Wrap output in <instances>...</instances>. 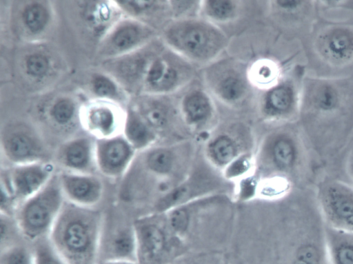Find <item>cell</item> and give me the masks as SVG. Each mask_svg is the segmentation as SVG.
Wrapping results in <instances>:
<instances>
[{
  "label": "cell",
  "instance_id": "6da1fadb",
  "mask_svg": "<svg viewBox=\"0 0 353 264\" xmlns=\"http://www.w3.org/2000/svg\"><path fill=\"white\" fill-rule=\"evenodd\" d=\"M297 122L321 172L341 165L353 142V75L305 74Z\"/></svg>",
  "mask_w": 353,
  "mask_h": 264
},
{
  "label": "cell",
  "instance_id": "7a4b0ae2",
  "mask_svg": "<svg viewBox=\"0 0 353 264\" xmlns=\"http://www.w3.org/2000/svg\"><path fill=\"white\" fill-rule=\"evenodd\" d=\"M305 74L322 77L353 75V19L314 23L303 46Z\"/></svg>",
  "mask_w": 353,
  "mask_h": 264
},
{
  "label": "cell",
  "instance_id": "3957f363",
  "mask_svg": "<svg viewBox=\"0 0 353 264\" xmlns=\"http://www.w3.org/2000/svg\"><path fill=\"white\" fill-rule=\"evenodd\" d=\"M102 231L101 212L65 200L48 241L67 264H98Z\"/></svg>",
  "mask_w": 353,
  "mask_h": 264
},
{
  "label": "cell",
  "instance_id": "277c9868",
  "mask_svg": "<svg viewBox=\"0 0 353 264\" xmlns=\"http://www.w3.org/2000/svg\"><path fill=\"white\" fill-rule=\"evenodd\" d=\"M161 41L200 70L225 54L231 38L224 30L199 17L172 20L161 30Z\"/></svg>",
  "mask_w": 353,
  "mask_h": 264
},
{
  "label": "cell",
  "instance_id": "5b68a950",
  "mask_svg": "<svg viewBox=\"0 0 353 264\" xmlns=\"http://www.w3.org/2000/svg\"><path fill=\"white\" fill-rule=\"evenodd\" d=\"M248 63L234 56H222L200 69L199 76L205 87L220 105L242 112L254 110L257 91L248 76Z\"/></svg>",
  "mask_w": 353,
  "mask_h": 264
},
{
  "label": "cell",
  "instance_id": "8992f818",
  "mask_svg": "<svg viewBox=\"0 0 353 264\" xmlns=\"http://www.w3.org/2000/svg\"><path fill=\"white\" fill-rule=\"evenodd\" d=\"M304 66L288 70L273 85L256 94L254 111L266 122L282 124L297 121Z\"/></svg>",
  "mask_w": 353,
  "mask_h": 264
},
{
  "label": "cell",
  "instance_id": "52a82bcc",
  "mask_svg": "<svg viewBox=\"0 0 353 264\" xmlns=\"http://www.w3.org/2000/svg\"><path fill=\"white\" fill-rule=\"evenodd\" d=\"M58 175L54 174L38 192L18 205L16 225L31 241L49 235L65 203Z\"/></svg>",
  "mask_w": 353,
  "mask_h": 264
},
{
  "label": "cell",
  "instance_id": "ba28073f",
  "mask_svg": "<svg viewBox=\"0 0 353 264\" xmlns=\"http://www.w3.org/2000/svg\"><path fill=\"white\" fill-rule=\"evenodd\" d=\"M314 190L325 225L353 232V185L330 173L321 172Z\"/></svg>",
  "mask_w": 353,
  "mask_h": 264
},
{
  "label": "cell",
  "instance_id": "9c48e42d",
  "mask_svg": "<svg viewBox=\"0 0 353 264\" xmlns=\"http://www.w3.org/2000/svg\"><path fill=\"white\" fill-rule=\"evenodd\" d=\"M265 14L274 29L303 46L319 19L316 0L265 1Z\"/></svg>",
  "mask_w": 353,
  "mask_h": 264
},
{
  "label": "cell",
  "instance_id": "30bf717a",
  "mask_svg": "<svg viewBox=\"0 0 353 264\" xmlns=\"http://www.w3.org/2000/svg\"><path fill=\"white\" fill-rule=\"evenodd\" d=\"M176 97L181 119L190 128H204L219 115L217 102L201 79L196 78L178 93Z\"/></svg>",
  "mask_w": 353,
  "mask_h": 264
},
{
  "label": "cell",
  "instance_id": "8fae6325",
  "mask_svg": "<svg viewBox=\"0 0 353 264\" xmlns=\"http://www.w3.org/2000/svg\"><path fill=\"white\" fill-rule=\"evenodd\" d=\"M54 175L50 164L41 161L15 165L3 178L18 202L41 190Z\"/></svg>",
  "mask_w": 353,
  "mask_h": 264
},
{
  "label": "cell",
  "instance_id": "7c38bea8",
  "mask_svg": "<svg viewBox=\"0 0 353 264\" xmlns=\"http://www.w3.org/2000/svg\"><path fill=\"white\" fill-rule=\"evenodd\" d=\"M134 148L126 139L113 137L100 141L95 149L97 169L110 179H118L128 171Z\"/></svg>",
  "mask_w": 353,
  "mask_h": 264
},
{
  "label": "cell",
  "instance_id": "4fadbf2b",
  "mask_svg": "<svg viewBox=\"0 0 353 264\" xmlns=\"http://www.w3.org/2000/svg\"><path fill=\"white\" fill-rule=\"evenodd\" d=\"M65 199L86 207H94L101 199L103 185L94 174L64 171L58 174Z\"/></svg>",
  "mask_w": 353,
  "mask_h": 264
},
{
  "label": "cell",
  "instance_id": "5bb4252c",
  "mask_svg": "<svg viewBox=\"0 0 353 264\" xmlns=\"http://www.w3.org/2000/svg\"><path fill=\"white\" fill-rule=\"evenodd\" d=\"M137 261L140 264H161L165 256V237L160 228L145 220H138L133 226Z\"/></svg>",
  "mask_w": 353,
  "mask_h": 264
},
{
  "label": "cell",
  "instance_id": "9a60e30c",
  "mask_svg": "<svg viewBox=\"0 0 353 264\" xmlns=\"http://www.w3.org/2000/svg\"><path fill=\"white\" fill-rule=\"evenodd\" d=\"M106 261H137L133 226L119 228L112 236L101 239L98 263Z\"/></svg>",
  "mask_w": 353,
  "mask_h": 264
},
{
  "label": "cell",
  "instance_id": "2e32d148",
  "mask_svg": "<svg viewBox=\"0 0 353 264\" xmlns=\"http://www.w3.org/2000/svg\"><path fill=\"white\" fill-rule=\"evenodd\" d=\"M59 161L68 172L94 174L97 169L95 153L89 141L80 139L66 145L61 152Z\"/></svg>",
  "mask_w": 353,
  "mask_h": 264
},
{
  "label": "cell",
  "instance_id": "e0dca14e",
  "mask_svg": "<svg viewBox=\"0 0 353 264\" xmlns=\"http://www.w3.org/2000/svg\"><path fill=\"white\" fill-rule=\"evenodd\" d=\"M143 118L153 130L165 128L176 120L182 121L179 112L176 94L154 95V98L144 107Z\"/></svg>",
  "mask_w": 353,
  "mask_h": 264
},
{
  "label": "cell",
  "instance_id": "ac0fdd59",
  "mask_svg": "<svg viewBox=\"0 0 353 264\" xmlns=\"http://www.w3.org/2000/svg\"><path fill=\"white\" fill-rule=\"evenodd\" d=\"M247 3L238 0H201V17L222 28L241 19Z\"/></svg>",
  "mask_w": 353,
  "mask_h": 264
},
{
  "label": "cell",
  "instance_id": "d6986e66",
  "mask_svg": "<svg viewBox=\"0 0 353 264\" xmlns=\"http://www.w3.org/2000/svg\"><path fill=\"white\" fill-rule=\"evenodd\" d=\"M3 145L9 160L15 165L40 161V145L26 133L19 132L9 134L4 140Z\"/></svg>",
  "mask_w": 353,
  "mask_h": 264
},
{
  "label": "cell",
  "instance_id": "ffe728a7",
  "mask_svg": "<svg viewBox=\"0 0 353 264\" xmlns=\"http://www.w3.org/2000/svg\"><path fill=\"white\" fill-rule=\"evenodd\" d=\"M325 239L329 264H353V232L325 225Z\"/></svg>",
  "mask_w": 353,
  "mask_h": 264
},
{
  "label": "cell",
  "instance_id": "44dd1931",
  "mask_svg": "<svg viewBox=\"0 0 353 264\" xmlns=\"http://www.w3.org/2000/svg\"><path fill=\"white\" fill-rule=\"evenodd\" d=\"M289 69L279 61L268 57L254 60L248 63V68L250 81L257 92L275 84Z\"/></svg>",
  "mask_w": 353,
  "mask_h": 264
},
{
  "label": "cell",
  "instance_id": "7402d4cb",
  "mask_svg": "<svg viewBox=\"0 0 353 264\" xmlns=\"http://www.w3.org/2000/svg\"><path fill=\"white\" fill-rule=\"evenodd\" d=\"M127 141L134 148H143L155 139V133L147 123L139 116L131 115L125 127Z\"/></svg>",
  "mask_w": 353,
  "mask_h": 264
},
{
  "label": "cell",
  "instance_id": "603a6c76",
  "mask_svg": "<svg viewBox=\"0 0 353 264\" xmlns=\"http://www.w3.org/2000/svg\"><path fill=\"white\" fill-rule=\"evenodd\" d=\"M208 150L212 157L220 164L232 161L237 154L234 140L228 134H221L210 141Z\"/></svg>",
  "mask_w": 353,
  "mask_h": 264
},
{
  "label": "cell",
  "instance_id": "cb8c5ba5",
  "mask_svg": "<svg viewBox=\"0 0 353 264\" xmlns=\"http://www.w3.org/2000/svg\"><path fill=\"white\" fill-rule=\"evenodd\" d=\"M153 31L148 28L130 25L119 29L114 34L113 43L119 49H126L149 38Z\"/></svg>",
  "mask_w": 353,
  "mask_h": 264
},
{
  "label": "cell",
  "instance_id": "d4e9b609",
  "mask_svg": "<svg viewBox=\"0 0 353 264\" xmlns=\"http://www.w3.org/2000/svg\"><path fill=\"white\" fill-rule=\"evenodd\" d=\"M172 20L201 17V0H168Z\"/></svg>",
  "mask_w": 353,
  "mask_h": 264
},
{
  "label": "cell",
  "instance_id": "484cf974",
  "mask_svg": "<svg viewBox=\"0 0 353 264\" xmlns=\"http://www.w3.org/2000/svg\"><path fill=\"white\" fill-rule=\"evenodd\" d=\"M145 163L152 171L159 174L166 173L172 167L173 154L167 148H156L147 154Z\"/></svg>",
  "mask_w": 353,
  "mask_h": 264
},
{
  "label": "cell",
  "instance_id": "4316f807",
  "mask_svg": "<svg viewBox=\"0 0 353 264\" xmlns=\"http://www.w3.org/2000/svg\"><path fill=\"white\" fill-rule=\"evenodd\" d=\"M0 264H34L33 252L20 245L7 246L1 253Z\"/></svg>",
  "mask_w": 353,
  "mask_h": 264
},
{
  "label": "cell",
  "instance_id": "83f0119b",
  "mask_svg": "<svg viewBox=\"0 0 353 264\" xmlns=\"http://www.w3.org/2000/svg\"><path fill=\"white\" fill-rule=\"evenodd\" d=\"M23 18L26 26L32 32H39L43 28L48 21V13L43 6L34 3L25 9Z\"/></svg>",
  "mask_w": 353,
  "mask_h": 264
},
{
  "label": "cell",
  "instance_id": "f1b7e54d",
  "mask_svg": "<svg viewBox=\"0 0 353 264\" xmlns=\"http://www.w3.org/2000/svg\"><path fill=\"white\" fill-rule=\"evenodd\" d=\"M33 254L34 264H67L54 250L48 240L38 243Z\"/></svg>",
  "mask_w": 353,
  "mask_h": 264
},
{
  "label": "cell",
  "instance_id": "f546056e",
  "mask_svg": "<svg viewBox=\"0 0 353 264\" xmlns=\"http://www.w3.org/2000/svg\"><path fill=\"white\" fill-rule=\"evenodd\" d=\"M91 128L99 133L108 136L113 128L114 119L107 110H99L90 115Z\"/></svg>",
  "mask_w": 353,
  "mask_h": 264
},
{
  "label": "cell",
  "instance_id": "4dcf8cb0",
  "mask_svg": "<svg viewBox=\"0 0 353 264\" xmlns=\"http://www.w3.org/2000/svg\"><path fill=\"white\" fill-rule=\"evenodd\" d=\"M74 106L68 100H61L58 101L52 108V116L54 120L60 123H68L72 116Z\"/></svg>",
  "mask_w": 353,
  "mask_h": 264
},
{
  "label": "cell",
  "instance_id": "1f68e13d",
  "mask_svg": "<svg viewBox=\"0 0 353 264\" xmlns=\"http://www.w3.org/2000/svg\"><path fill=\"white\" fill-rule=\"evenodd\" d=\"M26 67L28 72L32 75L41 76L48 68V61L43 55L33 54L28 58Z\"/></svg>",
  "mask_w": 353,
  "mask_h": 264
},
{
  "label": "cell",
  "instance_id": "d6a6232c",
  "mask_svg": "<svg viewBox=\"0 0 353 264\" xmlns=\"http://www.w3.org/2000/svg\"><path fill=\"white\" fill-rule=\"evenodd\" d=\"M93 85L95 92L101 96L111 97L116 93L114 85L104 77H97L94 79Z\"/></svg>",
  "mask_w": 353,
  "mask_h": 264
},
{
  "label": "cell",
  "instance_id": "836d02e7",
  "mask_svg": "<svg viewBox=\"0 0 353 264\" xmlns=\"http://www.w3.org/2000/svg\"><path fill=\"white\" fill-rule=\"evenodd\" d=\"M170 221L171 226L175 231L183 232L188 225V216L185 210H176L170 215Z\"/></svg>",
  "mask_w": 353,
  "mask_h": 264
},
{
  "label": "cell",
  "instance_id": "e575fe53",
  "mask_svg": "<svg viewBox=\"0 0 353 264\" xmlns=\"http://www.w3.org/2000/svg\"><path fill=\"white\" fill-rule=\"evenodd\" d=\"M341 167L346 176L345 181L353 185V142L345 152Z\"/></svg>",
  "mask_w": 353,
  "mask_h": 264
},
{
  "label": "cell",
  "instance_id": "d590c367",
  "mask_svg": "<svg viewBox=\"0 0 353 264\" xmlns=\"http://www.w3.org/2000/svg\"><path fill=\"white\" fill-rule=\"evenodd\" d=\"M98 264H140L137 261H106L99 263Z\"/></svg>",
  "mask_w": 353,
  "mask_h": 264
}]
</instances>
